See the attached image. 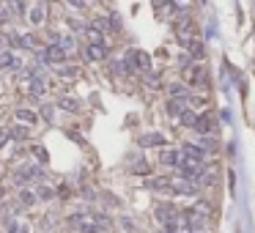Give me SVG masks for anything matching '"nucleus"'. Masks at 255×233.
I'll return each instance as SVG.
<instances>
[{
    "label": "nucleus",
    "mask_w": 255,
    "mask_h": 233,
    "mask_svg": "<svg viewBox=\"0 0 255 233\" xmlns=\"http://www.w3.org/2000/svg\"><path fill=\"white\" fill-rule=\"evenodd\" d=\"M181 222H184L192 233L203 231V228L208 225V206H203V200H198V206H192V209H187L184 214H181Z\"/></svg>",
    "instance_id": "1"
},
{
    "label": "nucleus",
    "mask_w": 255,
    "mask_h": 233,
    "mask_svg": "<svg viewBox=\"0 0 255 233\" xmlns=\"http://www.w3.org/2000/svg\"><path fill=\"white\" fill-rule=\"evenodd\" d=\"M36 179H42V168H39V165H33V162H25L22 168L14 173V181H17V186H25L28 181H36Z\"/></svg>",
    "instance_id": "2"
},
{
    "label": "nucleus",
    "mask_w": 255,
    "mask_h": 233,
    "mask_svg": "<svg viewBox=\"0 0 255 233\" xmlns=\"http://www.w3.org/2000/svg\"><path fill=\"white\" fill-rule=\"evenodd\" d=\"M126 63L132 66V72H151V58L143 49H129L126 52Z\"/></svg>",
    "instance_id": "3"
},
{
    "label": "nucleus",
    "mask_w": 255,
    "mask_h": 233,
    "mask_svg": "<svg viewBox=\"0 0 255 233\" xmlns=\"http://www.w3.org/2000/svg\"><path fill=\"white\" fill-rule=\"evenodd\" d=\"M42 60L44 63H52V66H60V63H66V52L58 47V44H50V47H44Z\"/></svg>",
    "instance_id": "4"
},
{
    "label": "nucleus",
    "mask_w": 255,
    "mask_h": 233,
    "mask_svg": "<svg viewBox=\"0 0 255 233\" xmlns=\"http://www.w3.org/2000/svg\"><path fill=\"white\" fill-rule=\"evenodd\" d=\"M178 154H181V159H187V162H206V151H203L201 145H192V143H187Z\"/></svg>",
    "instance_id": "5"
},
{
    "label": "nucleus",
    "mask_w": 255,
    "mask_h": 233,
    "mask_svg": "<svg viewBox=\"0 0 255 233\" xmlns=\"http://www.w3.org/2000/svg\"><path fill=\"white\" fill-rule=\"evenodd\" d=\"M146 186H149V189H156V192H167V195H173V179H165V176L149 179V181H146Z\"/></svg>",
    "instance_id": "6"
},
{
    "label": "nucleus",
    "mask_w": 255,
    "mask_h": 233,
    "mask_svg": "<svg viewBox=\"0 0 255 233\" xmlns=\"http://www.w3.org/2000/svg\"><path fill=\"white\" fill-rule=\"evenodd\" d=\"M137 143L143 145V148H154V145H165L167 140H165V135H159V132H149V135H143V138H137Z\"/></svg>",
    "instance_id": "7"
},
{
    "label": "nucleus",
    "mask_w": 255,
    "mask_h": 233,
    "mask_svg": "<svg viewBox=\"0 0 255 233\" xmlns=\"http://www.w3.org/2000/svg\"><path fill=\"white\" fill-rule=\"evenodd\" d=\"M85 58L88 60H104L107 58V47L104 44H88V47H85Z\"/></svg>",
    "instance_id": "8"
},
{
    "label": "nucleus",
    "mask_w": 255,
    "mask_h": 233,
    "mask_svg": "<svg viewBox=\"0 0 255 233\" xmlns=\"http://www.w3.org/2000/svg\"><path fill=\"white\" fill-rule=\"evenodd\" d=\"M176 209H173L170 203H162V206H156V220L162 222V225H165V222H170V220H176Z\"/></svg>",
    "instance_id": "9"
},
{
    "label": "nucleus",
    "mask_w": 255,
    "mask_h": 233,
    "mask_svg": "<svg viewBox=\"0 0 255 233\" xmlns=\"http://www.w3.org/2000/svg\"><path fill=\"white\" fill-rule=\"evenodd\" d=\"M162 165H167V168H178L181 165V154H178L176 148H167V151H162Z\"/></svg>",
    "instance_id": "10"
},
{
    "label": "nucleus",
    "mask_w": 255,
    "mask_h": 233,
    "mask_svg": "<svg viewBox=\"0 0 255 233\" xmlns=\"http://www.w3.org/2000/svg\"><path fill=\"white\" fill-rule=\"evenodd\" d=\"M14 115H17V121L25 124V126H33L36 121H39V113H36V110H25V107H19Z\"/></svg>",
    "instance_id": "11"
},
{
    "label": "nucleus",
    "mask_w": 255,
    "mask_h": 233,
    "mask_svg": "<svg viewBox=\"0 0 255 233\" xmlns=\"http://www.w3.org/2000/svg\"><path fill=\"white\" fill-rule=\"evenodd\" d=\"M28 93L33 96V99H42L44 96V80L36 74V77H30V85H28Z\"/></svg>",
    "instance_id": "12"
},
{
    "label": "nucleus",
    "mask_w": 255,
    "mask_h": 233,
    "mask_svg": "<svg viewBox=\"0 0 255 233\" xmlns=\"http://www.w3.org/2000/svg\"><path fill=\"white\" fill-rule=\"evenodd\" d=\"M190 83L192 85H206V69L203 66H190Z\"/></svg>",
    "instance_id": "13"
},
{
    "label": "nucleus",
    "mask_w": 255,
    "mask_h": 233,
    "mask_svg": "<svg viewBox=\"0 0 255 233\" xmlns=\"http://www.w3.org/2000/svg\"><path fill=\"white\" fill-rule=\"evenodd\" d=\"M211 126H214L211 115H198L195 124H192V129H198L201 135H208V132H211Z\"/></svg>",
    "instance_id": "14"
},
{
    "label": "nucleus",
    "mask_w": 255,
    "mask_h": 233,
    "mask_svg": "<svg viewBox=\"0 0 255 233\" xmlns=\"http://www.w3.org/2000/svg\"><path fill=\"white\" fill-rule=\"evenodd\" d=\"M0 69H19V58L14 52H0Z\"/></svg>",
    "instance_id": "15"
},
{
    "label": "nucleus",
    "mask_w": 255,
    "mask_h": 233,
    "mask_svg": "<svg viewBox=\"0 0 255 233\" xmlns=\"http://www.w3.org/2000/svg\"><path fill=\"white\" fill-rule=\"evenodd\" d=\"M165 231H167V233H192L190 228L184 225V222L178 220V217H176V220H170V222H165Z\"/></svg>",
    "instance_id": "16"
},
{
    "label": "nucleus",
    "mask_w": 255,
    "mask_h": 233,
    "mask_svg": "<svg viewBox=\"0 0 255 233\" xmlns=\"http://www.w3.org/2000/svg\"><path fill=\"white\" fill-rule=\"evenodd\" d=\"M184 110H187L184 99H170V102H167V113H170V115H176V118H178L181 113H184Z\"/></svg>",
    "instance_id": "17"
},
{
    "label": "nucleus",
    "mask_w": 255,
    "mask_h": 233,
    "mask_svg": "<svg viewBox=\"0 0 255 233\" xmlns=\"http://www.w3.org/2000/svg\"><path fill=\"white\" fill-rule=\"evenodd\" d=\"M28 19H30V25H42V22H44V6H42V3H39V6H33V8H30Z\"/></svg>",
    "instance_id": "18"
},
{
    "label": "nucleus",
    "mask_w": 255,
    "mask_h": 233,
    "mask_svg": "<svg viewBox=\"0 0 255 233\" xmlns=\"http://www.w3.org/2000/svg\"><path fill=\"white\" fill-rule=\"evenodd\" d=\"M187 96H190L187 85H181V83H173L170 85V99H187Z\"/></svg>",
    "instance_id": "19"
},
{
    "label": "nucleus",
    "mask_w": 255,
    "mask_h": 233,
    "mask_svg": "<svg viewBox=\"0 0 255 233\" xmlns=\"http://www.w3.org/2000/svg\"><path fill=\"white\" fill-rule=\"evenodd\" d=\"M28 135H30V129L28 126H14V129H8V138H14V140H28Z\"/></svg>",
    "instance_id": "20"
},
{
    "label": "nucleus",
    "mask_w": 255,
    "mask_h": 233,
    "mask_svg": "<svg viewBox=\"0 0 255 233\" xmlns=\"http://www.w3.org/2000/svg\"><path fill=\"white\" fill-rule=\"evenodd\" d=\"M39 197H36V192H30V189H22L19 192V206H33Z\"/></svg>",
    "instance_id": "21"
},
{
    "label": "nucleus",
    "mask_w": 255,
    "mask_h": 233,
    "mask_svg": "<svg viewBox=\"0 0 255 233\" xmlns=\"http://www.w3.org/2000/svg\"><path fill=\"white\" fill-rule=\"evenodd\" d=\"M187 47H190V55H192V58H203V44H201V42L190 39V42H187Z\"/></svg>",
    "instance_id": "22"
},
{
    "label": "nucleus",
    "mask_w": 255,
    "mask_h": 233,
    "mask_svg": "<svg viewBox=\"0 0 255 233\" xmlns=\"http://www.w3.org/2000/svg\"><path fill=\"white\" fill-rule=\"evenodd\" d=\"M77 72H80L77 66H63V63H60V69H58V74H60V77H66V80L77 77Z\"/></svg>",
    "instance_id": "23"
},
{
    "label": "nucleus",
    "mask_w": 255,
    "mask_h": 233,
    "mask_svg": "<svg viewBox=\"0 0 255 233\" xmlns=\"http://www.w3.org/2000/svg\"><path fill=\"white\" fill-rule=\"evenodd\" d=\"M8 233H30V225H25V222H8Z\"/></svg>",
    "instance_id": "24"
},
{
    "label": "nucleus",
    "mask_w": 255,
    "mask_h": 233,
    "mask_svg": "<svg viewBox=\"0 0 255 233\" xmlns=\"http://www.w3.org/2000/svg\"><path fill=\"white\" fill-rule=\"evenodd\" d=\"M178 118H181V124H184V126H192V124H195V118H198V115L192 113V110H184V113L178 115Z\"/></svg>",
    "instance_id": "25"
},
{
    "label": "nucleus",
    "mask_w": 255,
    "mask_h": 233,
    "mask_svg": "<svg viewBox=\"0 0 255 233\" xmlns=\"http://www.w3.org/2000/svg\"><path fill=\"white\" fill-rule=\"evenodd\" d=\"M60 107H63V110H69V113H74V110H77L80 104L74 102V99H60Z\"/></svg>",
    "instance_id": "26"
},
{
    "label": "nucleus",
    "mask_w": 255,
    "mask_h": 233,
    "mask_svg": "<svg viewBox=\"0 0 255 233\" xmlns=\"http://www.w3.org/2000/svg\"><path fill=\"white\" fill-rule=\"evenodd\" d=\"M132 173H149V162H135L132 165Z\"/></svg>",
    "instance_id": "27"
},
{
    "label": "nucleus",
    "mask_w": 255,
    "mask_h": 233,
    "mask_svg": "<svg viewBox=\"0 0 255 233\" xmlns=\"http://www.w3.org/2000/svg\"><path fill=\"white\" fill-rule=\"evenodd\" d=\"M33 154L39 156V162H42V165H44V162H47V151H44L42 145H33Z\"/></svg>",
    "instance_id": "28"
},
{
    "label": "nucleus",
    "mask_w": 255,
    "mask_h": 233,
    "mask_svg": "<svg viewBox=\"0 0 255 233\" xmlns=\"http://www.w3.org/2000/svg\"><path fill=\"white\" fill-rule=\"evenodd\" d=\"M11 6H14V14H17V17H22V14H25V3H22V0H11Z\"/></svg>",
    "instance_id": "29"
},
{
    "label": "nucleus",
    "mask_w": 255,
    "mask_h": 233,
    "mask_svg": "<svg viewBox=\"0 0 255 233\" xmlns=\"http://www.w3.org/2000/svg\"><path fill=\"white\" fill-rule=\"evenodd\" d=\"M143 74H146V83H149V85H154V88L159 85V77H156L154 72H143Z\"/></svg>",
    "instance_id": "30"
},
{
    "label": "nucleus",
    "mask_w": 255,
    "mask_h": 233,
    "mask_svg": "<svg viewBox=\"0 0 255 233\" xmlns=\"http://www.w3.org/2000/svg\"><path fill=\"white\" fill-rule=\"evenodd\" d=\"M36 197H42V200H50V197H52V189H47V186H42V189L36 192Z\"/></svg>",
    "instance_id": "31"
},
{
    "label": "nucleus",
    "mask_w": 255,
    "mask_h": 233,
    "mask_svg": "<svg viewBox=\"0 0 255 233\" xmlns=\"http://www.w3.org/2000/svg\"><path fill=\"white\" fill-rule=\"evenodd\" d=\"M110 28L121 30V17H118V14H110Z\"/></svg>",
    "instance_id": "32"
},
{
    "label": "nucleus",
    "mask_w": 255,
    "mask_h": 233,
    "mask_svg": "<svg viewBox=\"0 0 255 233\" xmlns=\"http://www.w3.org/2000/svg\"><path fill=\"white\" fill-rule=\"evenodd\" d=\"M8 17H11V11H6V6H0V22L6 25V22H8Z\"/></svg>",
    "instance_id": "33"
},
{
    "label": "nucleus",
    "mask_w": 255,
    "mask_h": 233,
    "mask_svg": "<svg viewBox=\"0 0 255 233\" xmlns=\"http://www.w3.org/2000/svg\"><path fill=\"white\" fill-rule=\"evenodd\" d=\"M69 28H71V30H85V25L77 22V19H69Z\"/></svg>",
    "instance_id": "34"
},
{
    "label": "nucleus",
    "mask_w": 255,
    "mask_h": 233,
    "mask_svg": "<svg viewBox=\"0 0 255 233\" xmlns=\"http://www.w3.org/2000/svg\"><path fill=\"white\" fill-rule=\"evenodd\" d=\"M6 140H8V129H0V148L6 145Z\"/></svg>",
    "instance_id": "35"
},
{
    "label": "nucleus",
    "mask_w": 255,
    "mask_h": 233,
    "mask_svg": "<svg viewBox=\"0 0 255 233\" xmlns=\"http://www.w3.org/2000/svg\"><path fill=\"white\" fill-rule=\"evenodd\" d=\"M121 225H124L126 233H132V220H126V217H124V220H121Z\"/></svg>",
    "instance_id": "36"
},
{
    "label": "nucleus",
    "mask_w": 255,
    "mask_h": 233,
    "mask_svg": "<svg viewBox=\"0 0 255 233\" xmlns=\"http://www.w3.org/2000/svg\"><path fill=\"white\" fill-rule=\"evenodd\" d=\"M42 113H44V118H47V121H52V107H44Z\"/></svg>",
    "instance_id": "37"
},
{
    "label": "nucleus",
    "mask_w": 255,
    "mask_h": 233,
    "mask_svg": "<svg viewBox=\"0 0 255 233\" xmlns=\"http://www.w3.org/2000/svg\"><path fill=\"white\" fill-rule=\"evenodd\" d=\"M167 3H170V0H154V6H156V8H162V6H167Z\"/></svg>",
    "instance_id": "38"
},
{
    "label": "nucleus",
    "mask_w": 255,
    "mask_h": 233,
    "mask_svg": "<svg viewBox=\"0 0 255 233\" xmlns=\"http://www.w3.org/2000/svg\"><path fill=\"white\" fill-rule=\"evenodd\" d=\"M195 233H203V231H195Z\"/></svg>",
    "instance_id": "39"
}]
</instances>
